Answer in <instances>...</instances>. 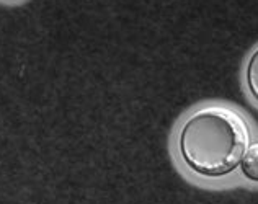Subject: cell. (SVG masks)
I'll use <instances>...</instances> for the list:
<instances>
[{
	"instance_id": "cell-1",
	"label": "cell",
	"mask_w": 258,
	"mask_h": 204,
	"mask_svg": "<svg viewBox=\"0 0 258 204\" xmlns=\"http://www.w3.org/2000/svg\"><path fill=\"white\" fill-rule=\"evenodd\" d=\"M250 146V131L242 114L224 106L195 111L178 134V152L185 165L200 176L221 178L240 165Z\"/></svg>"
},
{
	"instance_id": "cell-2",
	"label": "cell",
	"mask_w": 258,
	"mask_h": 204,
	"mask_svg": "<svg viewBox=\"0 0 258 204\" xmlns=\"http://www.w3.org/2000/svg\"><path fill=\"white\" fill-rule=\"evenodd\" d=\"M239 167L247 180L258 183V142L248 146Z\"/></svg>"
},
{
	"instance_id": "cell-3",
	"label": "cell",
	"mask_w": 258,
	"mask_h": 204,
	"mask_svg": "<svg viewBox=\"0 0 258 204\" xmlns=\"http://www.w3.org/2000/svg\"><path fill=\"white\" fill-rule=\"evenodd\" d=\"M245 80H247V87L252 97L258 101V47L252 52L248 62H247V69H245Z\"/></svg>"
}]
</instances>
